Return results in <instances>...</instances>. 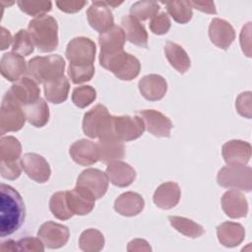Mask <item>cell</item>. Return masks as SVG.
<instances>
[{"label":"cell","instance_id":"obj_31","mask_svg":"<svg viewBox=\"0 0 252 252\" xmlns=\"http://www.w3.org/2000/svg\"><path fill=\"white\" fill-rule=\"evenodd\" d=\"M27 121L34 127H43L49 120V108L45 100L39 97L35 102L23 106Z\"/></svg>","mask_w":252,"mask_h":252},{"label":"cell","instance_id":"obj_8","mask_svg":"<svg viewBox=\"0 0 252 252\" xmlns=\"http://www.w3.org/2000/svg\"><path fill=\"white\" fill-rule=\"evenodd\" d=\"M95 52V44L91 38L79 36L68 43L65 55L70 64L85 66L94 64Z\"/></svg>","mask_w":252,"mask_h":252},{"label":"cell","instance_id":"obj_41","mask_svg":"<svg viewBox=\"0 0 252 252\" xmlns=\"http://www.w3.org/2000/svg\"><path fill=\"white\" fill-rule=\"evenodd\" d=\"M19 8L26 14L30 16L40 17L44 16L47 12L51 10L52 3L50 1H18Z\"/></svg>","mask_w":252,"mask_h":252},{"label":"cell","instance_id":"obj_19","mask_svg":"<svg viewBox=\"0 0 252 252\" xmlns=\"http://www.w3.org/2000/svg\"><path fill=\"white\" fill-rule=\"evenodd\" d=\"M138 87L141 94L147 100L151 101L161 99L167 91V84L165 79L158 74H150L144 76L139 81Z\"/></svg>","mask_w":252,"mask_h":252},{"label":"cell","instance_id":"obj_10","mask_svg":"<svg viewBox=\"0 0 252 252\" xmlns=\"http://www.w3.org/2000/svg\"><path fill=\"white\" fill-rule=\"evenodd\" d=\"M108 176L96 168H88L79 175L76 186L91 193L95 199L104 196L108 189Z\"/></svg>","mask_w":252,"mask_h":252},{"label":"cell","instance_id":"obj_25","mask_svg":"<svg viewBox=\"0 0 252 252\" xmlns=\"http://www.w3.org/2000/svg\"><path fill=\"white\" fill-rule=\"evenodd\" d=\"M105 173L107 174L109 181L118 187H127L131 185L136 177L134 168L128 163L119 160L108 163Z\"/></svg>","mask_w":252,"mask_h":252},{"label":"cell","instance_id":"obj_34","mask_svg":"<svg viewBox=\"0 0 252 252\" xmlns=\"http://www.w3.org/2000/svg\"><path fill=\"white\" fill-rule=\"evenodd\" d=\"M79 246L85 252H97L104 246L103 234L94 228H89L82 232Z\"/></svg>","mask_w":252,"mask_h":252},{"label":"cell","instance_id":"obj_18","mask_svg":"<svg viewBox=\"0 0 252 252\" xmlns=\"http://www.w3.org/2000/svg\"><path fill=\"white\" fill-rule=\"evenodd\" d=\"M28 71V65L23 56L8 52L3 54L0 61V72L8 81L17 82Z\"/></svg>","mask_w":252,"mask_h":252},{"label":"cell","instance_id":"obj_43","mask_svg":"<svg viewBox=\"0 0 252 252\" xmlns=\"http://www.w3.org/2000/svg\"><path fill=\"white\" fill-rule=\"evenodd\" d=\"M170 29V19L165 12L156 15L150 22V30L155 34H164Z\"/></svg>","mask_w":252,"mask_h":252},{"label":"cell","instance_id":"obj_48","mask_svg":"<svg viewBox=\"0 0 252 252\" xmlns=\"http://www.w3.org/2000/svg\"><path fill=\"white\" fill-rule=\"evenodd\" d=\"M192 8L208 14H217L215 3L212 1H190Z\"/></svg>","mask_w":252,"mask_h":252},{"label":"cell","instance_id":"obj_47","mask_svg":"<svg viewBox=\"0 0 252 252\" xmlns=\"http://www.w3.org/2000/svg\"><path fill=\"white\" fill-rule=\"evenodd\" d=\"M87 4L86 1L81 0H72V1H56L57 7L65 12V13H76L80 11L85 5Z\"/></svg>","mask_w":252,"mask_h":252},{"label":"cell","instance_id":"obj_33","mask_svg":"<svg viewBox=\"0 0 252 252\" xmlns=\"http://www.w3.org/2000/svg\"><path fill=\"white\" fill-rule=\"evenodd\" d=\"M168 220L170 224L175 228L177 231L182 233L185 236L196 238L200 237L205 233V229L203 226L192 220H189L184 217H177V216H169Z\"/></svg>","mask_w":252,"mask_h":252},{"label":"cell","instance_id":"obj_20","mask_svg":"<svg viewBox=\"0 0 252 252\" xmlns=\"http://www.w3.org/2000/svg\"><path fill=\"white\" fill-rule=\"evenodd\" d=\"M95 200L91 193L78 186L71 191H67L68 206L74 215L85 216L90 214L94 208Z\"/></svg>","mask_w":252,"mask_h":252},{"label":"cell","instance_id":"obj_32","mask_svg":"<svg viewBox=\"0 0 252 252\" xmlns=\"http://www.w3.org/2000/svg\"><path fill=\"white\" fill-rule=\"evenodd\" d=\"M44 95L52 103H61L68 97L70 84L65 76L50 81L43 85Z\"/></svg>","mask_w":252,"mask_h":252},{"label":"cell","instance_id":"obj_17","mask_svg":"<svg viewBox=\"0 0 252 252\" xmlns=\"http://www.w3.org/2000/svg\"><path fill=\"white\" fill-rule=\"evenodd\" d=\"M209 36L217 47L226 50L235 38V32L228 22L216 18L210 24Z\"/></svg>","mask_w":252,"mask_h":252},{"label":"cell","instance_id":"obj_13","mask_svg":"<svg viewBox=\"0 0 252 252\" xmlns=\"http://www.w3.org/2000/svg\"><path fill=\"white\" fill-rule=\"evenodd\" d=\"M138 115L145 123V129L156 137L168 138L170 130L173 127L171 120L161 112L155 109H143Z\"/></svg>","mask_w":252,"mask_h":252},{"label":"cell","instance_id":"obj_23","mask_svg":"<svg viewBox=\"0 0 252 252\" xmlns=\"http://www.w3.org/2000/svg\"><path fill=\"white\" fill-rule=\"evenodd\" d=\"M221 206L225 215L231 219L243 218L248 211L247 201L244 195L235 189H231L222 195Z\"/></svg>","mask_w":252,"mask_h":252},{"label":"cell","instance_id":"obj_3","mask_svg":"<svg viewBox=\"0 0 252 252\" xmlns=\"http://www.w3.org/2000/svg\"><path fill=\"white\" fill-rule=\"evenodd\" d=\"M65 61L58 54L36 56L28 62L27 74L36 83L46 84L64 76Z\"/></svg>","mask_w":252,"mask_h":252},{"label":"cell","instance_id":"obj_4","mask_svg":"<svg viewBox=\"0 0 252 252\" xmlns=\"http://www.w3.org/2000/svg\"><path fill=\"white\" fill-rule=\"evenodd\" d=\"M83 131L92 139L115 138L113 134V116L109 114L104 105L97 104L85 113Z\"/></svg>","mask_w":252,"mask_h":252},{"label":"cell","instance_id":"obj_7","mask_svg":"<svg viewBox=\"0 0 252 252\" xmlns=\"http://www.w3.org/2000/svg\"><path fill=\"white\" fill-rule=\"evenodd\" d=\"M251 168L245 164H227L218 174V183L226 188L251 190Z\"/></svg>","mask_w":252,"mask_h":252},{"label":"cell","instance_id":"obj_12","mask_svg":"<svg viewBox=\"0 0 252 252\" xmlns=\"http://www.w3.org/2000/svg\"><path fill=\"white\" fill-rule=\"evenodd\" d=\"M69 228L66 225L53 221L42 223L37 231L38 238L45 247L50 249H57L64 246L69 239Z\"/></svg>","mask_w":252,"mask_h":252},{"label":"cell","instance_id":"obj_39","mask_svg":"<svg viewBox=\"0 0 252 252\" xmlns=\"http://www.w3.org/2000/svg\"><path fill=\"white\" fill-rule=\"evenodd\" d=\"M33 42L28 31L20 30L13 38L12 52L17 53L21 56H28L33 52Z\"/></svg>","mask_w":252,"mask_h":252},{"label":"cell","instance_id":"obj_14","mask_svg":"<svg viewBox=\"0 0 252 252\" xmlns=\"http://www.w3.org/2000/svg\"><path fill=\"white\" fill-rule=\"evenodd\" d=\"M90 26L99 33L109 30L114 25V19L105 1H94L87 11Z\"/></svg>","mask_w":252,"mask_h":252},{"label":"cell","instance_id":"obj_6","mask_svg":"<svg viewBox=\"0 0 252 252\" xmlns=\"http://www.w3.org/2000/svg\"><path fill=\"white\" fill-rule=\"evenodd\" d=\"M26 115L22 104L7 92L3 96L0 109V133L16 132L23 128L26 122Z\"/></svg>","mask_w":252,"mask_h":252},{"label":"cell","instance_id":"obj_44","mask_svg":"<svg viewBox=\"0 0 252 252\" xmlns=\"http://www.w3.org/2000/svg\"><path fill=\"white\" fill-rule=\"evenodd\" d=\"M18 251H32V252H42L44 250V244L39 238L25 237L17 241Z\"/></svg>","mask_w":252,"mask_h":252},{"label":"cell","instance_id":"obj_2","mask_svg":"<svg viewBox=\"0 0 252 252\" xmlns=\"http://www.w3.org/2000/svg\"><path fill=\"white\" fill-rule=\"evenodd\" d=\"M28 32L33 44L42 52H51L58 46V25L51 16H40L32 19Z\"/></svg>","mask_w":252,"mask_h":252},{"label":"cell","instance_id":"obj_26","mask_svg":"<svg viewBox=\"0 0 252 252\" xmlns=\"http://www.w3.org/2000/svg\"><path fill=\"white\" fill-rule=\"evenodd\" d=\"M121 25L127 40L140 47H148V32L139 20L131 15H127L122 17Z\"/></svg>","mask_w":252,"mask_h":252},{"label":"cell","instance_id":"obj_42","mask_svg":"<svg viewBox=\"0 0 252 252\" xmlns=\"http://www.w3.org/2000/svg\"><path fill=\"white\" fill-rule=\"evenodd\" d=\"M68 75L73 84H82L92 80L94 75V64L85 66L70 64L68 67Z\"/></svg>","mask_w":252,"mask_h":252},{"label":"cell","instance_id":"obj_46","mask_svg":"<svg viewBox=\"0 0 252 252\" xmlns=\"http://www.w3.org/2000/svg\"><path fill=\"white\" fill-rule=\"evenodd\" d=\"M235 106L240 115L247 118L251 117V93L246 92L239 94L236 99Z\"/></svg>","mask_w":252,"mask_h":252},{"label":"cell","instance_id":"obj_50","mask_svg":"<svg viewBox=\"0 0 252 252\" xmlns=\"http://www.w3.org/2000/svg\"><path fill=\"white\" fill-rule=\"evenodd\" d=\"M13 42L12 35L8 30H6L4 27L1 28V50H4L10 46V44Z\"/></svg>","mask_w":252,"mask_h":252},{"label":"cell","instance_id":"obj_36","mask_svg":"<svg viewBox=\"0 0 252 252\" xmlns=\"http://www.w3.org/2000/svg\"><path fill=\"white\" fill-rule=\"evenodd\" d=\"M168 14L179 24L188 23L193 15L190 1H170L163 3Z\"/></svg>","mask_w":252,"mask_h":252},{"label":"cell","instance_id":"obj_22","mask_svg":"<svg viewBox=\"0 0 252 252\" xmlns=\"http://www.w3.org/2000/svg\"><path fill=\"white\" fill-rule=\"evenodd\" d=\"M69 154L76 163L83 166L92 165L98 160L96 144L87 139L75 142L70 147Z\"/></svg>","mask_w":252,"mask_h":252},{"label":"cell","instance_id":"obj_15","mask_svg":"<svg viewBox=\"0 0 252 252\" xmlns=\"http://www.w3.org/2000/svg\"><path fill=\"white\" fill-rule=\"evenodd\" d=\"M126 36L119 26H113L104 32L99 33L98 43L100 46L99 56H109L123 51Z\"/></svg>","mask_w":252,"mask_h":252},{"label":"cell","instance_id":"obj_51","mask_svg":"<svg viewBox=\"0 0 252 252\" xmlns=\"http://www.w3.org/2000/svg\"><path fill=\"white\" fill-rule=\"evenodd\" d=\"M1 251L5 252V251H18V247H17V242L12 240V239H8L6 241H3L1 243V247H0Z\"/></svg>","mask_w":252,"mask_h":252},{"label":"cell","instance_id":"obj_21","mask_svg":"<svg viewBox=\"0 0 252 252\" xmlns=\"http://www.w3.org/2000/svg\"><path fill=\"white\" fill-rule=\"evenodd\" d=\"M221 153L227 164H246L251 158V145L241 140H231L222 146Z\"/></svg>","mask_w":252,"mask_h":252},{"label":"cell","instance_id":"obj_29","mask_svg":"<svg viewBox=\"0 0 252 252\" xmlns=\"http://www.w3.org/2000/svg\"><path fill=\"white\" fill-rule=\"evenodd\" d=\"M218 238L220 244L225 247H235L239 245L245 236V230L240 223L225 221L217 228Z\"/></svg>","mask_w":252,"mask_h":252},{"label":"cell","instance_id":"obj_37","mask_svg":"<svg viewBox=\"0 0 252 252\" xmlns=\"http://www.w3.org/2000/svg\"><path fill=\"white\" fill-rule=\"evenodd\" d=\"M22 154V145L13 136L2 137L0 140V158L2 161H16Z\"/></svg>","mask_w":252,"mask_h":252},{"label":"cell","instance_id":"obj_1","mask_svg":"<svg viewBox=\"0 0 252 252\" xmlns=\"http://www.w3.org/2000/svg\"><path fill=\"white\" fill-rule=\"evenodd\" d=\"M26 216L24 201L12 186L2 183L0 186V235L8 236L23 224Z\"/></svg>","mask_w":252,"mask_h":252},{"label":"cell","instance_id":"obj_9","mask_svg":"<svg viewBox=\"0 0 252 252\" xmlns=\"http://www.w3.org/2000/svg\"><path fill=\"white\" fill-rule=\"evenodd\" d=\"M145 131V123L139 115L113 116L114 137L122 142L138 139Z\"/></svg>","mask_w":252,"mask_h":252},{"label":"cell","instance_id":"obj_30","mask_svg":"<svg viewBox=\"0 0 252 252\" xmlns=\"http://www.w3.org/2000/svg\"><path fill=\"white\" fill-rule=\"evenodd\" d=\"M164 54L169 64L180 74H184L190 68V58L181 45L167 41L164 45Z\"/></svg>","mask_w":252,"mask_h":252},{"label":"cell","instance_id":"obj_11","mask_svg":"<svg viewBox=\"0 0 252 252\" xmlns=\"http://www.w3.org/2000/svg\"><path fill=\"white\" fill-rule=\"evenodd\" d=\"M21 164L27 175L37 183H44L50 177V166L46 159L38 154H25L21 158Z\"/></svg>","mask_w":252,"mask_h":252},{"label":"cell","instance_id":"obj_49","mask_svg":"<svg viewBox=\"0 0 252 252\" xmlns=\"http://www.w3.org/2000/svg\"><path fill=\"white\" fill-rule=\"evenodd\" d=\"M128 251H151L152 248L144 239H134L128 243Z\"/></svg>","mask_w":252,"mask_h":252},{"label":"cell","instance_id":"obj_40","mask_svg":"<svg viewBox=\"0 0 252 252\" xmlns=\"http://www.w3.org/2000/svg\"><path fill=\"white\" fill-rule=\"evenodd\" d=\"M96 97L95 90L91 86H81L74 89L72 93V101L80 108L89 106Z\"/></svg>","mask_w":252,"mask_h":252},{"label":"cell","instance_id":"obj_24","mask_svg":"<svg viewBox=\"0 0 252 252\" xmlns=\"http://www.w3.org/2000/svg\"><path fill=\"white\" fill-rule=\"evenodd\" d=\"M145 207L143 197L136 192H125L114 202V210L121 216L134 217L139 215Z\"/></svg>","mask_w":252,"mask_h":252},{"label":"cell","instance_id":"obj_45","mask_svg":"<svg viewBox=\"0 0 252 252\" xmlns=\"http://www.w3.org/2000/svg\"><path fill=\"white\" fill-rule=\"evenodd\" d=\"M22 164L16 161H2L1 160V175L2 177L9 179V180H14L17 179L22 172L21 169Z\"/></svg>","mask_w":252,"mask_h":252},{"label":"cell","instance_id":"obj_28","mask_svg":"<svg viewBox=\"0 0 252 252\" xmlns=\"http://www.w3.org/2000/svg\"><path fill=\"white\" fill-rule=\"evenodd\" d=\"M180 195L181 192L177 183L165 182L160 184L155 191L154 202L158 208L169 210L178 204Z\"/></svg>","mask_w":252,"mask_h":252},{"label":"cell","instance_id":"obj_35","mask_svg":"<svg viewBox=\"0 0 252 252\" xmlns=\"http://www.w3.org/2000/svg\"><path fill=\"white\" fill-rule=\"evenodd\" d=\"M49 209L52 215L61 220H69L74 216L68 206L67 191H59L54 193L49 201Z\"/></svg>","mask_w":252,"mask_h":252},{"label":"cell","instance_id":"obj_16","mask_svg":"<svg viewBox=\"0 0 252 252\" xmlns=\"http://www.w3.org/2000/svg\"><path fill=\"white\" fill-rule=\"evenodd\" d=\"M22 106L35 102L40 96V90L35 81L29 77H23L15 82L8 91Z\"/></svg>","mask_w":252,"mask_h":252},{"label":"cell","instance_id":"obj_38","mask_svg":"<svg viewBox=\"0 0 252 252\" xmlns=\"http://www.w3.org/2000/svg\"><path fill=\"white\" fill-rule=\"evenodd\" d=\"M159 4L155 1H138L130 8V14L139 21L153 19L159 10Z\"/></svg>","mask_w":252,"mask_h":252},{"label":"cell","instance_id":"obj_5","mask_svg":"<svg viewBox=\"0 0 252 252\" xmlns=\"http://www.w3.org/2000/svg\"><path fill=\"white\" fill-rule=\"evenodd\" d=\"M100 66L112 72L115 77L123 81L135 79L141 70L138 58L125 51H120L109 56H99Z\"/></svg>","mask_w":252,"mask_h":252},{"label":"cell","instance_id":"obj_27","mask_svg":"<svg viewBox=\"0 0 252 252\" xmlns=\"http://www.w3.org/2000/svg\"><path fill=\"white\" fill-rule=\"evenodd\" d=\"M98 160L110 163L124 158V145L123 142L116 138L100 139L96 143Z\"/></svg>","mask_w":252,"mask_h":252}]
</instances>
